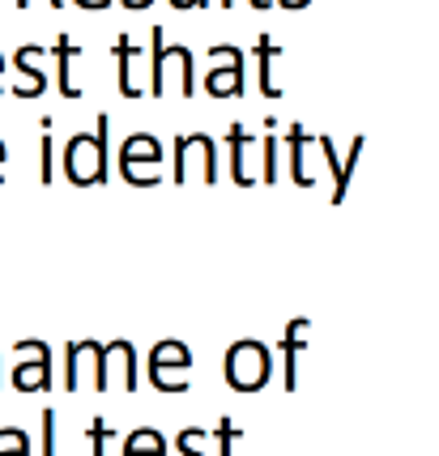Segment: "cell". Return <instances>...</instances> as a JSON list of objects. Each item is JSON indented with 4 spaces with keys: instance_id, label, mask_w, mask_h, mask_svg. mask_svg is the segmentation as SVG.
Masks as SVG:
<instances>
[{
    "instance_id": "20",
    "label": "cell",
    "mask_w": 439,
    "mask_h": 456,
    "mask_svg": "<svg viewBox=\"0 0 439 456\" xmlns=\"http://www.w3.org/2000/svg\"><path fill=\"white\" fill-rule=\"evenodd\" d=\"M39 179L52 183L56 179V141H52V119H43V133H39Z\"/></svg>"
},
{
    "instance_id": "14",
    "label": "cell",
    "mask_w": 439,
    "mask_h": 456,
    "mask_svg": "<svg viewBox=\"0 0 439 456\" xmlns=\"http://www.w3.org/2000/svg\"><path fill=\"white\" fill-rule=\"evenodd\" d=\"M43 47L35 43H26L13 52V69L21 73V81L13 86V99H43V90H47V69H43Z\"/></svg>"
},
{
    "instance_id": "15",
    "label": "cell",
    "mask_w": 439,
    "mask_h": 456,
    "mask_svg": "<svg viewBox=\"0 0 439 456\" xmlns=\"http://www.w3.org/2000/svg\"><path fill=\"white\" fill-rule=\"evenodd\" d=\"M286 145H290V179H295L299 188H316V171H312L316 137H312L303 124H290V128H286Z\"/></svg>"
},
{
    "instance_id": "28",
    "label": "cell",
    "mask_w": 439,
    "mask_h": 456,
    "mask_svg": "<svg viewBox=\"0 0 439 456\" xmlns=\"http://www.w3.org/2000/svg\"><path fill=\"white\" fill-rule=\"evenodd\" d=\"M73 4H77V9H107L111 0H73Z\"/></svg>"
},
{
    "instance_id": "12",
    "label": "cell",
    "mask_w": 439,
    "mask_h": 456,
    "mask_svg": "<svg viewBox=\"0 0 439 456\" xmlns=\"http://www.w3.org/2000/svg\"><path fill=\"white\" fill-rule=\"evenodd\" d=\"M226 154H231V179H235L240 188L260 183V171L252 167V162H256V137H252L243 124H231V128H226Z\"/></svg>"
},
{
    "instance_id": "31",
    "label": "cell",
    "mask_w": 439,
    "mask_h": 456,
    "mask_svg": "<svg viewBox=\"0 0 439 456\" xmlns=\"http://www.w3.org/2000/svg\"><path fill=\"white\" fill-rule=\"evenodd\" d=\"M4 162H9V150H4V141H0V183H4Z\"/></svg>"
},
{
    "instance_id": "36",
    "label": "cell",
    "mask_w": 439,
    "mask_h": 456,
    "mask_svg": "<svg viewBox=\"0 0 439 456\" xmlns=\"http://www.w3.org/2000/svg\"><path fill=\"white\" fill-rule=\"evenodd\" d=\"M0 388H4V371H0Z\"/></svg>"
},
{
    "instance_id": "24",
    "label": "cell",
    "mask_w": 439,
    "mask_h": 456,
    "mask_svg": "<svg viewBox=\"0 0 439 456\" xmlns=\"http://www.w3.org/2000/svg\"><path fill=\"white\" fill-rule=\"evenodd\" d=\"M205 431H200V427H183L180 436H175V452L180 456H209V452H200V444H205Z\"/></svg>"
},
{
    "instance_id": "7",
    "label": "cell",
    "mask_w": 439,
    "mask_h": 456,
    "mask_svg": "<svg viewBox=\"0 0 439 456\" xmlns=\"http://www.w3.org/2000/svg\"><path fill=\"white\" fill-rule=\"evenodd\" d=\"M218 145L209 133H188V137L175 141V183H218Z\"/></svg>"
},
{
    "instance_id": "34",
    "label": "cell",
    "mask_w": 439,
    "mask_h": 456,
    "mask_svg": "<svg viewBox=\"0 0 439 456\" xmlns=\"http://www.w3.org/2000/svg\"><path fill=\"white\" fill-rule=\"evenodd\" d=\"M0 94H4V52H0Z\"/></svg>"
},
{
    "instance_id": "10",
    "label": "cell",
    "mask_w": 439,
    "mask_h": 456,
    "mask_svg": "<svg viewBox=\"0 0 439 456\" xmlns=\"http://www.w3.org/2000/svg\"><path fill=\"white\" fill-rule=\"evenodd\" d=\"M111 52H116V64H120V94L124 99L150 94V56L141 52V43H133L128 35H120Z\"/></svg>"
},
{
    "instance_id": "25",
    "label": "cell",
    "mask_w": 439,
    "mask_h": 456,
    "mask_svg": "<svg viewBox=\"0 0 439 456\" xmlns=\"http://www.w3.org/2000/svg\"><path fill=\"white\" fill-rule=\"evenodd\" d=\"M111 436H116V431H111L102 418H94V422H90V456H107V444H111Z\"/></svg>"
},
{
    "instance_id": "3",
    "label": "cell",
    "mask_w": 439,
    "mask_h": 456,
    "mask_svg": "<svg viewBox=\"0 0 439 456\" xmlns=\"http://www.w3.org/2000/svg\"><path fill=\"white\" fill-rule=\"evenodd\" d=\"M222 371H226V384H231L235 393H260V388L273 379V354H269L264 341L243 338L226 350Z\"/></svg>"
},
{
    "instance_id": "29",
    "label": "cell",
    "mask_w": 439,
    "mask_h": 456,
    "mask_svg": "<svg viewBox=\"0 0 439 456\" xmlns=\"http://www.w3.org/2000/svg\"><path fill=\"white\" fill-rule=\"evenodd\" d=\"M281 9H307V4H312V0H278Z\"/></svg>"
},
{
    "instance_id": "9",
    "label": "cell",
    "mask_w": 439,
    "mask_h": 456,
    "mask_svg": "<svg viewBox=\"0 0 439 456\" xmlns=\"http://www.w3.org/2000/svg\"><path fill=\"white\" fill-rule=\"evenodd\" d=\"M243 47H231V43H218V47H209V73H205V90L214 94V99H240L243 94Z\"/></svg>"
},
{
    "instance_id": "18",
    "label": "cell",
    "mask_w": 439,
    "mask_h": 456,
    "mask_svg": "<svg viewBox=\"0 0 439 456\" xmlns=\"http://www.w3.org/2000/svg\"><path fill=\"white\" fill-rule=\"evenodd\" d=\"M124 456H167V439L154 427H137L133 436L124 439Z\"/></svg>"
},
{
    "instance_id": "35",
    "label": "cell",
    "mask_w": 439,
    "mask_h": 456,
    "mask_svg": "<svg viewBox=\"0 0 439 456\" xmlns=\"http://www.w3.org/2000/svg\"><path fill=\"white\" fill-rule=\"evenodd\" d=\"M218 4H222V9H235V0H218Z\"/></svg>"
},
{
    "instance_id": "2",
    "label": "cell",
    "mask_w": 439,
    "mask_h": 456,
    "mask_svg": "<svg viewBox=\"0 0 439 456\" xmlns=\"http://www.w3.org/2000/svg\"><path fill=\"white\" fill-rule=\"evenodd\" d=\"M107 133H111V119L99 116L94 133H73L64 141L61 171L73 188H94L107 179Z\"/></svg>"
},
{
    "instance_id": "23",
    "label": "cell",
    "mask_w": 439,
    "mask_h": 456,
    "mask_svg": "<svg viewBox=\"0 0 439 456\" xmlns=\"http://www.w3.org/2000/svg\"><path fill=\"white\" fill-rule=\"evenodd\" d=\"M0 456H30V436L18 427H0Z\"/></svg>"
},
{
    "instance_id": "16",
    "label": "cell",
    "mask_w": 439,
    "mask_h": 456,
    "mask_svg": "<svg viewBox=\"0 0 439 456\" xmlns=\"http://www.w3.org/2000/svg\"><path fill=\"white\" fill-rule=\"evenodd\" d=\"M252 52H256V69H260V94H264V99H281V94H286V90H281V81H278L281 43H273L269 35H260Z\"/></svg>"
},
{
    "instance_id": "6",
    "label": "cell",
    "mask_w": 439,
    "mask_h": 456,
    "mask_svg": "<svg viewBox=\"0 0 439 456\" xmlns=\"http://www.w3.org/2000/svg\"><path fill=\"white\" fill-rule=\"evenodd\" d=\"M120 175L133 188H159L162 183V145L154 133H133L120 145Z\"/></svg>"
},
{
    "instance_id": "11",
    "label": "cell",
    "mask_w": 439,
    "mask_h": 456,
    "mask_svg": "<svg viewBox=\"0 0 439 456\" xmlns=\"http://www.w3.org/2000/svg\"><path fill=\"white\" fill-rule=\"evenodd\" d=\"M312 350V320L299 316L286 324V333L278 341V354H281V388L295 393L299 388V358Z\"/></svg>"
},
{
    "instance_id": "1",
    "label": "cell",
    "mask_w": 439,
    "mask_h": 456,
    "mask_svg": "<svg viewBox=\"0 0 439 456\" xmlns=\"http://www.w3.org/2000/svg\"><path fill=\"white\" fill-rule=\"evenodd\" d=\"M180 94V99H192L197 94V60L183 43L162 39V26L150 30V99H167V94Z\"/></svg>"
},
{
    "instance_id": "17",
    "label": "cell",
    "mask_w": 439,
    "mask_h": 456,
    "mask_svg": "<svg viewBox=\"0 0 439 456\" xmlns=\"http://www.w3.org/2000/svg\"><path fill=\"white\" fill-rule=\"evenodd\" d=\"M52 56H56V86H61V94L69 102L81 99V86L73 81V60L81 56V47L69 39V35H61V39H56V47H52Z\"/></svg>"
},
{
    "instance_id": "5",
    "label": "cell",
    "mask_w": 439,
    "mask_h": 456,
    "mask_svg": "<svg viewBox=\"0 0 439 456\" xmlns=\"http://www.w3.org/2000/svg\"><path fill=\"white\" fill-rule=\"evenodd\" d=\"M102 367H107V346L102 341H94V338L69 341V350H64V388L69 393H81V388L107 393Z\"/></svg>"
},
{
    "instance_id": "8",
    "label": "cell",
    "mask_w": 439,
    "mask_h": 456,
    "mask_svg": "<svg viewBox=\"0 0 439 456\" xmlns=\"http://www.w3.org/2000/svg\"><path fill=\"white\" fill-rule=\"evenodd\" d=\"M13 350H18L13 388H18V393H52V388H56V376H52V346L26 338V341H18Z\"/></svg>"
},
{
    "instance_id": "32",
    "label": "cell",
    "mask_w": 439,
    "mask_h": 456,
    "mask_svg": "<svg viewBox=\"0 0 439 456\" xmlns=\"http://www.w3.org/2000/svg\"><path fill=\"white\" fill-rule=\"evenodd\" d=\"M124 4H128V9H150L154 0H124Z\"/></svg>"
},
{
    "instance_id": "26",
    "label": "cell",
    "mask_w": 439,
    "mask_h": 456,
    "mask_svg": "<svg viewBox=\"0 0 439 456\" xmlns=\"http://www.w3.org/2000/svg\"><path fill=\"white\" fill-rule=\"evenodd\" d=\"M39 452L56 456V410H43V431H39Z\"/></svg>"
},
{
    "instance_id": "33",
    "label": "cell",
    "mask_w": 439,
    "mask_h": 456,
    "mask_svg": "<svg viewBox=\"0 0 439 456\" xmlns=\"http://www.w3.org/2000/svg\"><path fill=\"white\" fill-rule=\"evenodd\" d=\"M248 4H252V9H273L278 0H248Z\"/></svg>"
},
{
    "instance_id": "30",
    "label": "cell",
    "mask_w": 439,
    "mask_h": 456,
    "mask_svg": "<svg viewBox=\"0 0 439 456\" xmlns=\"http://www.w3.org/2000/svg\"><path fill=\"white\" fill-rule=\"evenodd\" d=\"M30 4H35V0H18V9H30ZM47 4H52V9H64V0H47Z\"/></svg>"
},
{
    "instance_id": "13",
    "label": "cell",
    "mask_w": 439,
    "mask_h": 456,
    "mask_svg": "<svg viewBox=\"0 0 439 456\" xmlns=\"http://www.w3.org/2000/svg\"><path fill=\"white\" fill-rule=\"evenodd\" d=\"M102 376H107V393L111 388H120V393H137V350H133V341H107V367H102Z\"/></svg>"
},
{
    "instance_id": "19",
    "label": "cell",
    "mask_w": 439,
    "mask_h": 456,
    "mask_svg": "<svg viewBox=\"0 0 439 456\" xmlns=\"http://www.w3.org/2000/svg\"><path fill=\"white\" fill-rule=\"evenodd\" d=\"M269 133L260 137V183H278V124H264Z\"/></svg>"
},
{
    "instance_id": "27",
    "label": "cell",
    "mask_w": 439,
    "mask_h": 456,
    "mask_svg": "<svg viewBox=\"0 0 439 456\" xmlns=\"http://www.w3.org/2000/svg\"><path fill=\"white\" fill-rule=\"evenodd\" d=\"M167 4H171V9H209V0H167Z\"/></svg>"
},
{
    "instance_id": "21",
    "label": "cell",
    "mask_w": 439,
    "mask_h": 456,
    "mask_svg": "<svg viewBox=\"0 0 439 456\" xmlns=\"http://www.w3.org/2000/svg\"><path fill=\"white\" fill-rule=\"evenodd\" d=\"M362 145H367L362 137L350 141V154H346V162H341V175H337V183H333V205H341V200H346V188H350V179H354V162H359Z\"/></svg>"
},
{
    "instance_id": "22",
    "label": "cell",
    "mask_w": 439,
    "mask_h": 456,
    "mask_svg": "<svg viewBox=\"0 0 439 456\" xmlns=\"http://www.w3.org/2000/svg\"><path fill=\"white\" fill-rule=\"evenodd\" d=\"M214 436H218V456H240L243 431H240V422H235V418H218Z\"/></svg>"
},
{
    "instance_id": "4",
    "label": "cell",
    "mask_w": 439,
    "mask_h": 456,
    "mask_svg": "<svg viewBox=\"0 0 439 456\" xmlns=\"http://www.w3.org/2000/svg\"><path fill=\"white\" fill-rule=\"evenodd\" d=\"M145 376H150V384L159 388V393H188L192 388V350L183 346V341L167 338L159 341L154 350H150V358H145Z\"/></svg>"
}]
</instances>
